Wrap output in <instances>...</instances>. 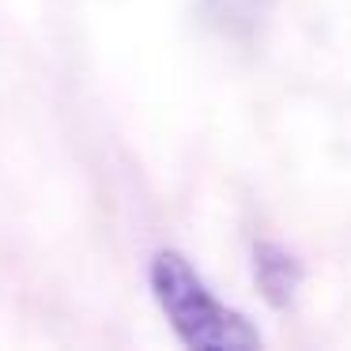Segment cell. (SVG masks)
Masks as SVG:
<instances>
[{
	"label": "cell",
	"mask_w": 351,
	"mask_h": 351,
	"mask_svg": "<svg viewBox=\"0 0 351 351\" xmlns=\"http://www.w3.org/2000/svg\"><path fill=\"white\" fill-rule=\"evenodd\" d=\"M152 295L174 336L193 351H253L261 348V332L215 298V291L200 280V272L174 250H159L147 268Z\"/></svg>",
	"instance_id": "1"
},
{
	"label": "cell",
	"mask_w": 351,
	"mask_h": 351,
	"mask_svg": "<svg viewBox=\"0 0 351 351\" xmlns=\"http://www.w3.org/2000/svg\"><path fill=\"white\" fill-rule=\"evenodd\" d=\"M253 276H257V287L265 291L272 306H287L295 291L302 287V265L276 242L253 245Z\"/></svg>",
	"instance_id": "2"
},
{
	"label": "cell",
	"mask_w": 351,
	"mask_h": 351,
	"mask_svg": "<svg viewBox=\"0 0 351 351\" xmlns=\"http://www.w3.org/2000/svg\"><path fill=\"white\" fill-rule=\"evenodd\" d=\"M215 4H219V12H223V16H234V12L250 8V0H215Z\"/></svg>",
	"instance_id": "3"
}]
</instances>
